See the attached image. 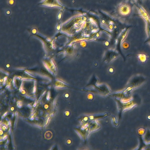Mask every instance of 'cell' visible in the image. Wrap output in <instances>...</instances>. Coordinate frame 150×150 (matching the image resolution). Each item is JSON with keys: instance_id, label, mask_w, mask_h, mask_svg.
Returning <instances> with one entry per match:
<instances>
[{"instance_id": "6da1fadb", "label": "cell", "mask_w": 150, "mask_h": 150, "mask_svg": "<svg viewBox=\"0 0 150 150\" xmlns=\"http://www.w3.org/2000/svg\"><path fill=\"white\" fill-rule=\"evenodd\" d=\"M6 114H7V113L6 112V113H5V114H4V116H6Z\"/></svg>"}]
</instances>
